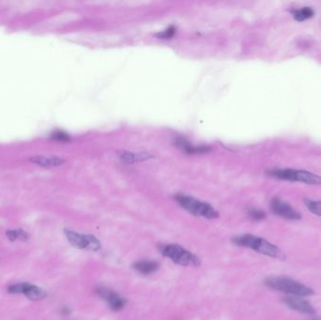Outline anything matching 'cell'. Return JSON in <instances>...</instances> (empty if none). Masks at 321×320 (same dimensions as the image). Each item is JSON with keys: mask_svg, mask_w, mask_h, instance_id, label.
I'll list each match as a JSON object with an SVG mask.
<instances>
[{"mask_svg": "<svg viewBox=\"0 0 321 320\" xmlns=\"http://www.w3.org/2000/svg\"><path fill=\"white\" fill-rule=\"evenodd\" d=\"M175 200L181 208L186 209L188 212L195 216L203 217L207 219H215L219 216L216 209L209 203L197 200L192 196L186 194H177Z\"/></svg>", "mask_w": 321, "mask_h": 320, "instance_id": "3957f363", "label": "cell"}, {"mask_svg": "<svg viewBox=\"0 0 321 320\" xmlns=\"http://www.w3.org/2000/svg\"><path fill=\"white\" fill-rule=\"evenodd\" d=\"M266 287L290 296L308 297L313 295V289L296 280L288 277L271 276L264 281Z\"/></svg>", "mask_w": 321, "mask_h": 320, "instance_id": "7a4b0ae2", "label": "cell"}, {"mask_svg": "<svg viewBox=\"0 0 321 320\" xmlns=\"http://www.w3.org/2000/svg\"><path fill=\"white\" fill-rule=\"evenodd\" d=\"M8 293L10 294H24V296L30 301L38 302L44 299L47 293L42 288L29 283H20L12 285L8 288Z\"/></svg>", "mask_w": 321, "mask_h": 320, "instance_id": "52a82bcc", "label": "cell"}, {"mask_svg": "<svg viewBox=\"0 0 321 320\" xmlns=\"http://www.w3.org/2000/svg\"><path fill=\"white\" fill-rule=\"evenodd\" d=\"M271 209L275 215L287 220H300L302 218V215L295 208L290 206L288 202L278 197H275L271 201Z\"/></svg>", "mask_w": 321, "mask_h": 320, "instance_id": "9c48e42d", "label": "cell"}, {"mask_svg": "<svg viewBox=\"0 0 321 320\" xmlns=\"http://www.w3.org/2000/svg\"><path fill=\"white\" fill-rule=\"evenodd\" d=\"M175 145H177V148L182 150L183 152L187 153H205L209 152V148L207 147H193L188 142L186 139L182 137H177L175 140Z\"/></svg>", "mask_w": 321, "mask_h": 320, "instance_id": "5bb4252c", "label": "cell"}, {"mask_svg": "<svg viewBox=\"0 0 321 320\" xmlns=\"http://www.w3.org/2000/svg\"><path fill=\"white\" fill-rule=\"evenodd\" d=\"M61 314L62 315H64V316H68V315H70L71 314V311H70V309L68 308V307H63V309H62V312H61Z\"/></svg>", "mask_w": 321, "mask_h": 320, "instance_id": "44dd1931", "label": "cell"}, {"mask_svg": "<svg viewBox=\"0 0 321 320\" xmlns=\"http://www.w3.org/2000/svg\"><path fill=\"white\" fill-rule=\"evenodd\" d=\"M284 303L290 309L306 315H312L316 312V309L309 302L305 301L302 297L289 296L284 299Z\"/></svg>", "mask_w": 321, "mask_h": 320, "instance_id": "30bf717a", "label": "cell"}, {"mask_svg": "<svg viewBox=\"0 0 321 320\" xmlns=\"http://www.w3.org/2000/svg\"><path fill=\"white\" fill-rule=\"evenodd\" d=\"M153 156L148 152H123L121 155V159L126 163H135L138 161H144V160L151 159Z\"/></svg>", "mask_w": 321, "mask_h": 320, "instance_id": "4fadbf2b", "label": "cell"}, {"mask_svg": "<svg viewBox=\"0 0 321 320\" xmlns=\"http://www.w3.org/2000/svg\"><path fill=\"white\" fill-rule=\"evenodd\" d=\"M292 14L296 21L303 22L307 19L312 18L315 14V11H314L313 8H310V7H304V8H298V9L293 10Z\"/></svg>", "mask_w": 321, "mask_h": 320, "instance_id": "9a60e30c", "label": "cell"}, {"mask_svg": "<svg viewBox=\"0 0 321 320\" xmlns=\"http://www.w3.org/2000/svg\"><path fill=\"white\" fill-rule=\"evenodd\" d=\"M133 267L138 273H141L143 275H150L157 272L160 265L154 260H140L136 262Z\"/></svg>", "mask_w": 321, "mask_h": 320, "instance_id": "7c38bea8", "label": "cell"}, {"mask_svg": "<svg viewBox=\"0 0 321 320\" xmlns=\"http://www.w3.org/2000/svg\"><path fill=\"white\" fill-rule=\"evenodd\" d=\"M53 138H55L56 140H58V141H62V142H66V141L70 140V136L63 132H56L53 135Z\"/></svg>", "mask_w": 321, "mask_h": 320, "instance_id": "ffe728a7", "label": "cell"}, {"mask_svg": "<svg viewBox=\"0 0 321 320\" xmlns=\"http://www.w3.org/2000/svg\"><path fill=\"white\" fill-rule=\"evenodd\" d=\"M270 176L289 180L303 182L305 184L321 185V176L315 175L311 172L305 170H296V169H274L269 172Z\"/></svg>", "mask_w": 321, "mask_h": 320, "instance_id": "277c9868", "label": "cell"}, {"mask_svg": "<svg viewBox=\"0 0 321 320\" xmlns=\"http://www.w3.org/2000/svg\"><path fill=\"white\" fill-rule=\"evenodd\" d=\"M305 204L313 214L321 217V201L305 199Z\"/></svg>", "mask_w": 321, "mask_h": 320, "instance_id": "2e32d148", "label": "cell"}, {"mask_svg": "<svg viewBox=\"0 0 321 320\" xmlns=\"http://www.w3.org/2000/svg\"><path fill=\"white\" fill-rule=\"evenodd\" d=\"M95 293L101 299L105 300L109 305L110 309L114 312H119L122 310L127 303L123 297L109 288H104V287L97 288L95 289Z\"/></svg>", "mask_w": 321, "mask_h": 320, "instance_id": "ba28073f", "label": "cell"}, {"mask_svg": "<svg viewBox=\"0 0 321 320\" xmlns=\"http://www.w3.org/2000/svg\"><path fill=\"white\" fill-rule=\"evenodd\" d=\"M176 27L175 26H169L167 29H165L164 31L162 32L158 33L156 36L159 38V39H163V40H168V39H171L174 37L175 33H176Z\"/></svg>", "mask_w": 321, "mask_h": 320, "instance_id": "d6986e66", "label": "cell"}, {"mask_svg": "<svg viewBox=\"0 0 321 320\" xmlns=\"http://www.w3.org/2000/svg\"><path fill=\"white\" fill-rule=\"evenodd\" d=\"M232 241L234 244L238 246L252 249L264 256L282 259V260L286 258L285 254L276 245L255 235L244 234L241 236H237L233 238Z\"/></svg>", "mask_w": 321, "mask_h": 320, "instance_id": "6da1fadb", "label": "cell"}, {"mask_svg": "<svg viewBox=\"0 0 321 320\" xmlns=\"http://www.w3.org/2000/svg\"><path fill=\"white\" fill-rule=\"evenodd\" d=\"M8 240L10 241L21 239V240H26L28 239V235L24 232L23 229H15V230H8L6 232Z\"/></svg>", "mask_w": 321, "mask_h": 320, "instance_id": "e0dca14e", "label": "cell"}, {"mask_svg": "<svg viewBox=\"0 0 321 320\" xmlns=\"http://www.w3.org/2000/svg\"><path fill=\"white\" fill-rule=\"evenodd\" d=\"M160 251L162 256L168 257L176 264L193 267L200 265L199 258L197 256H194L191 252L187 251L178 244L163 245L160 247Z\"/></svg>", "mask_w": 321, "mask_h": 320, "instance_id": "5b68a950", "label": "cell"}, {"mask_svg": "<svg viewBox=\"0 0 321 320\" xmlns=\"http://www.w3.org/2000/svg\"><path fill=\"white\" fill-rule=\"evenodd\" d=\"M64 233L67 240L75 248L90 250L94 252L102 248L100 240L95 236L74 232L70 229H65Z\"/></svg>", "mask_w": 321, "mask_h": 320, "instance_id": "8992f818", "label": "cell"}, {"mask_svg": "<svg viewBox=\"0 0 321 320\" xmlns=\"http://www.w3.org/2000/svg\"><path fill=\"white\" fill-rule=\"evenodd\" d=\"M248 215L254 221H262L266 218V213L264 211L257 209V208H251L248 211Z\"/></svg>", "mask_w": 321, "mask_h": 320, "instance_id": "ac0fdd59", "label": "cell"}, {"mask_svg": "<svg viewBox=\"0 0 321 320\" xmlns=\"http://www.w3.org/2000/svg\"><path fill=\"white\" fill-rule=\"evenodd\" d=\"M321 320V319H314V320Z\"/></svg>", "mask_w": 321, "mask_h": 320, "instance_id": "7402d4cb", "label": "cell"}, {"mask_svg": "<svg viewBox=\"0 0 321 320\" xmlns=\"http://www.w3.org/2000/svg\"><path fill=\"white\" fill-rule=\"evenodd\" d=\"M30 161L41 167H56V166L62 165L66 160L56 156L38 155V156L31 157Z\"/></svg>", "mask_w": 321, "mask_h": 320, "instance_id": "8fae6325", "label": "cell"}]
</instances>
